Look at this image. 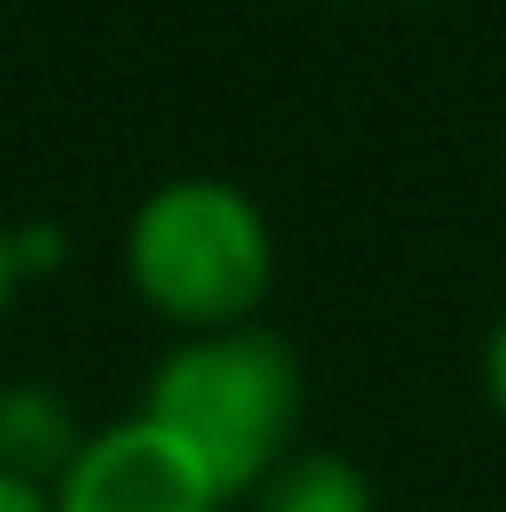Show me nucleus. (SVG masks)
<instances>
[{
	"label": "nucleus",
	"mask_w": 506,
	"mask_h": 512,
	"mask_svg": "<svg viewBox=\"0 0 506 512\" xmlns=\"http://www.w3.org/2000/svg\"><path fill=\"white\" fill-rule=\"evenodd\" d=\"M143 415L215 474L228 500L253 493L292 448L305 415V363L260 318L189 331L163 350L143 389Z\"/></svg>",
	"instance_id": "nucleus-1"
},
{
	"label": "nucleus",
	"mask_w": 506,
	"mask_h": 512,
	"mask_svg": "<svg viewBox=\"0 0 506 512\" xmlns=\"http://www.w3.org/2000/svg\"><path fill=\"white\" fill-rule=\"evenodd\" d=\"M279 273L266 208L221 175H169L130 208L124 279L176 338L260 318Z\"/></svg>",
	"instance_id": "nucleus-2"
},
{
	"label": "nucleus",
	"mask_w": 506,
	"mask_h": 512,
	"mask_svg": "<svg viewBox=\"0 0 506 512\" xmlns=\"http://www.w3.org/2000/svg\"><path fill=\"white\" fill-rule=\"evenodd\" d=\"M228 493L215 487L202 461L150 415H124L85 435L59 480L52 512H221Z\"/></svg>",
	"instance_id": "nucleus-3"
},
{
	"label": "nucleus",
	"mask_w": 506,
	"mask_h": 512,
	"mask_svg": "<svg viewBox=\"0 0 506 512\" xmlns=\"http://www.w3.org/2000/svg\"><path fill=\"white\" fill-rule=\"evenodd\" d=\"M91 428H78V409L52 383H0V467L26 474L39 487L72 467Z\"/></svg>",
	"instance_id": "nucleus-4"
},
{
	"label": "nucleus",
	"mask_w": 506,
	"mask_h": 512,
	"mask_svg": "<svg viewBox=\"0 0 506 512\" xmlns=\"http://www.w3.org/2000/svg\"><path fill=\"white\" fill-rule=\"evenodd\" d=\"M253 512H377V500L357 461L331 448H292L253 487Z\"/></svg>",
	"instance_id": "nucleus-5"
},
{
	"label": "nucleus",
	"mask_w": 506,
	"mask_h": 512,
	"mask_svg": "<svg viewBox=\"0 0 506 512\" xmlns=\"http://www.w3.org/2000/svg\"><path fill=\"white\" fill-rule=\"evenodd\" d=\"M481 396L494 409V422L506 428V312L487 325V344H481Z\"/></svg>",
	"instance_id": "nucleus-6"
},
{
	"label": "nucleus",
	"mask_w": 506,
	"mask_h": 512,
	"mask_svg": "<svg viewBox=\"0 0 506 512\" xmlns=\"http://www.w3.org/2000/svg\"><path fill=\"white\" fill-rule=\"evenodd\" d=\"M0 512H52V487H39V480L0 467Z\"/></svg>",
	"instance_id": "nucleus-7"
},
{
	"label": "nucleus",
	"mask_w": 506,
	"mask_h": 512,
	"mask_svg": "<svg viewBox=\"0 0 506 512\" xmlns=\"http://www.w3.org/2000/svg\"><path fill=\"white\" fill-rule=\"evenodd\" d=\"M20 286L26 279H20V253H13V221H0V318H7V305H13Z\"/></svg>",
	"instance_id": "nucleus-8"
},
{
	"label": "nucleus",
	"mask_w": 506,
	"mask_h": 512,
	"mask_svg": "<svg viewBox=\"0 0 506 512\" xmlns=\"http://www.w3.org/2000/svg\"><path fill=\"white\" fill-rule=\"evenodd\" d=\"M416 7H435V0H416Z\"/></svg>",
	"instance_id": "nucleus-9"
}]
</instances>
